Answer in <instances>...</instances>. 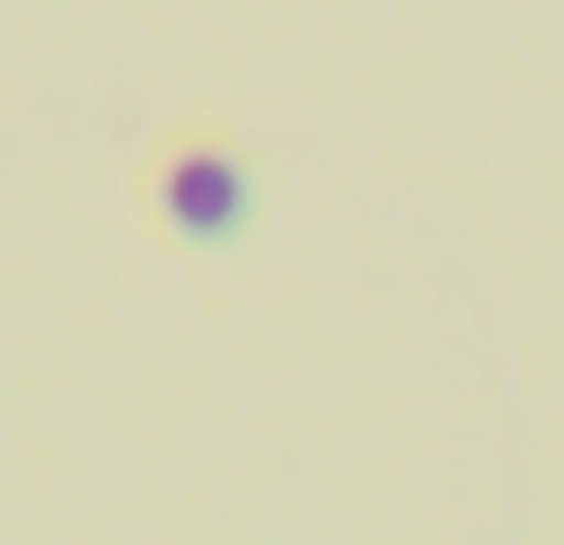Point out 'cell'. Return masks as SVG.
Instances as JSON below:
<instances>
[{"mask_svg":"<svg viewBox=\"0 0 564 545\" xmlns=\"http://www.w3.org/2000/svg\"><path fill=\"white\" fill-rule=\"evenodd\" d=\"M158 204H167L176 231H231V222H241V204H250V185H241L231 157L185 149V157H167V176H158Z\"/></svg>","mask_w":564,"mask_h":545,"instance_id":"6da1fadb","label":"cell"}]
</instances>
